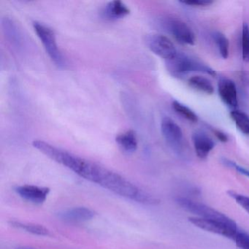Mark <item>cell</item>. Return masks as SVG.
<instances>
[{"mask_svg": "<svg viewBox=\"0 0 249 249\" xmlns=\"http://www.w3.org/2000/svg\"><path fill=\"white\" fill-rule=\"evenodd\" d=\"M89 180L116 195L137 201L140 203L157 205L160 202L155 196L139 189L121 175L97 164L93 169Z\"/></svg>", "mask_w": 249, "mask_h": 249, "instance_id": "obj_1", "label": "cell"}, {"mask_svg": "<svg viewBox=\"0 0 249 249\" xmlns=\"http://www.w3.org/2000/svg\"><path fill=\"white\" fill-rule=\"evenodd\" d=\"M33 145L46 157L68 167L78 175L81 173L87 161V160L57 148L54 145H51L45 141L37 140L33 141Z\"/></svg>", "mask_w": 249, "mask_h": 249, "instance_id": "obj_2", "label": "cell"}, {"mask_svg": "<svg viewBox=\"0 0 249 249\" xmlns=\"http://www.w3.org/2000/svg\"><path fill=\"white\" fill-rule=\"evenodd\" d=\"M167 68L174 76H181L190 72H204L214 77L216 75L212 68L183 53H178L176 57L167 61Z\"/></svg>", "mask_w": 249, "mask_h": 249, "instance_id": "obj_3", "label": "cell"}, {"mask_svg": "<svg viewBox=\"0 0 249 249\" xmlns=\"http://www.w3.org/2000/svg\"><path fill=\"white\" fill-rule=\"evenodd\" d=\"M33 27L49 57L59 68H65L66 60L56 43L54 32L42 23L35 21Z\"/></svg>", "mask_w": 249, "mask_h": 249, "instance_id": "obj_4", "label": "cell"}, {"mask_svg": "<svg viewBox=\"0 0 249 249\" xmlns=\"http://www.w3.org/2000/svg\"><path fill=\"white\" fill-rule=\"evenodd\" d=\"M176 200L183 209L195 214L194 216L200 217L207 219L216 220V221L229 223V224L235 222L225 214L205 204L201 203L183 196H178L176 198Z\"/></svg>", "mask_w": 249, "mask_h": 249, "instance_id": "obj_5", "label": "cell"}, {"mask_svg": "<svg viewBox=\"0 0 249 249\" xmlns=\"http://www.w3.org/2000/svg\"><path fill=\"white\" fill-rule=\"evenodd\" d=\"M189 221L195 227L208 232L222 236L234 240L240 230L235 222L232 224L222 222L216 220L207 219L200 217L191 216Z\"/></svg>", "mask_w": 249, "mask_h": 249, "instance_id": "obj_6", "label": "cell"}, {"mask_svg": "<svg viewBox=\"0 0 249 249\" xmlns=\"http://www.w3.org/2000/svg\"><path fill=\"white\" fill-rule=\"evenodd\" d=\"M146 43L153 53L166 61L173 59L177 55V50L173 42L162 35H149L147 37Z\"/></svg>", "mask_w": 249, "mask_h": 249, "instance_id": "obj_7", "label": "cell"}, {"mask_svg": "<svg viewBox=\"0 0 249 249\" xmlns=\"http://www.w3.org/2000/svg\"><path fill=\"white\" fill-rule=\"evenodd\" d=\"M167 26L170 34L179 43L189 46L195 45V33L184 21L179 18H170Z\"/></svg>", "mask_w": 249, "mask_h": 249, "instance_id": "obj_8", "label": "cell"}, {"mask_svg": "<svg viewBox=\"0 0 249 249\" xmlns=\"http://www.w3.org/2000/svg\"><path fill=\"white\" fill-rule=\"evenodd\" d=\"M161 131L164 139L171 146H180L183 141V132L180 126L169 117L163 118L161 122Z\"/></svg>", "mask_w": 249, "mask_h": 249, "instance_id": "obj_9", "label": "cell"}, {"mask_svg": "<svg viewBox=\"0 0 249 249\" xmlns=\"http://www.w3.org/2000/svg\"><path fill=\"white\" fill-rule=\"evenodd\" d=\"M15 190L21 197L36 204L44 202L50 192L49 188L40 187L33 185L17 186Z\"/></svg>", "mask_w": 249, "mask_h": 249, "instance_id": "obj_10", "label": "cell"}, {"mask_svg": "<svg viewBox=\"0 0 249 249\" xmlns=\"http://www.w3.org/2000/svg\"><path fill=\"white\" fill-rule=\"evenodd\" d=\"M218 94L229 107L235 108L238 106L237 88L234 81L229 78H220L218 84Z\"/></svg>", "mask_w": 249, "mask_h": 249, "instance_id": "obj_11", "label": "cell"}, {"mask_svg": "<svg viewBox=\"0 0 249 249\" xmlns=\"http://www.w3.org/2000/svg\"><path fill=\"white\" fill-rule=\"evenodd\" d=\"M192 142L196 156L199 159H206L214 147L215 142L205 132L197 131L192 135Z\"/></svg>", "mask_w": 249, "mask_h": 249, "instance_id": "obj_12", "label": "cell"}, {"mask_svg": "<svg viewBox=\"0 0 249 249\" xmlns=\"http://www.w3.org/2000/svg\"><path fill=\"white\" fill-rule=\"evenodd\" d=\"M94 211L85 207H77L59 213V217L68 222L80 223L89 221L95 216Z\"/></svg>", "mask_w": 249, "mask_h": 249, "instance_id": "obj_13", "label": "cell"}, {"mask_svg": "<svg viewBox=\"0 0 249 249\" xmlns=\"http://www.w3.org/2000/svg\"><path fill=\"white\" fill-rule=\"evenodd\" d=\"M130 11L124 2L118 0L108 2L103 8L102 15L103 18L110 21L120 19L129 15Z\"/></svg>", "mask_w": 249, "mask_h": 249, "instance_id": "obj_14", "label": "cell"}, {"mask_svg": "<svg viewBox=\"0 0 249 249\" xmlns=\"http://www.w3.org/2000/svg\"><path fill=\"white\" fill-rule=\"evenodd\" d=\"M116 142L125 152L133 153L138 148V139L135 132L129 130L119 134L116 138Z\"/></svg>", "mask_w": 249, "mask_h": 249, "instance_id": "obj_15", "label": "cell"}, {"mask_svg": "<svg viewBox=\"0 0 249 249\" xmlns=\"http://www.w3.org/2000/svg\"><path fill=\"white\" fill-rule=\"evenodd\" d=\"M10 224L15 228L24 230L31 234L40 236H51L52 233L46 227L40 224H31V223L21 222L18 221H11Z\"/></svg>", "mask_w": 249, "mask_h": 249, "instance_id": "obj_16", "label": "cell"}, {"mask_svg": "<svg viewBox=\"0 0 249 249\" xmlns=\"http://www.w3.org/2000/svg\"><path fill=\"white\" fill-rule=\"evenodd\" d=\"M188 84L194 89L207 94H212L214 92V87L212 83L205 77L195 75L188 80Z\"/></svg>", "mask_w": 249, "mask_h": 249, "instance_id": "obj_17", "label": "cell"}, {"mask_svg": "<svg viewBox=\"0 0 249 249\" xmlns=\"http://www.w3.org/2000/svg\"><path fill=\"white\" fill-rule=\"evenodd\" d=\"M231 119L242 133L249 135V116L240 110H232L230 113Z\"/></svg>", "mask_w": 249, "mask_h": 249, "instance_id": "obj_18", "label": "cell"}, {"mask_svg": "<svg viewBox=\"0 0 249 249\" xmlns=\"http://www.w3.org/2000/svg\"><path fill=\"white\" fill-rule=\"evenodd\" d=\"M213 39L221 57L224 59H227L230 49V42L227 37L223 33L215 32L213 33Z\"/></svg>", "mask_w": 249, "mask_h": 249, "instance_id": "obj_19", "label": "cell"}, {"mask_svg": "<svg viewBox=\"0 0 249 249\" xmlns=\"http://www.w3.org/2000/svg\"><path fill=\"white\" fill-rule=\"evenodd\" d=\"M173 107L175 111L178 114L181 116L182 117L187 119L189 122H197L198 117L193 110H191L187 106H184L182 103L178 101H174L173 103Z\"/></svg>", "mask_w": 249, "mask_h": 249, "instance_id": "obj_20", "label": "cell"}, {"mask_svg": "<svg viewBox=\"0 0 249 249\" xmlns=\"http://www.w3.org/2000/svg\"><path fill=\"white\" fill-rule=\"evenodd\" d=\"M242 56L245 62H249V26L246 23L242 32Z\"/></svg>", "mask_w": 249, "mask_h": 249, "instance_id": "obj_21", "label": "cell"}, {"mask_svg": "<svg viewBox=\"0 0 249 249\" xmlns=\"http://www.w3.org/2000/svg\"><path fill=\"white\" fill-rule=\"evenodd\" d=\"M227 194L230 197L232 198L235 201L237 205H240L244 211L249 214V196L231 190L229 191Z\"/></svg>", "mask_w": 249, "mask_h": 249, "instance_id": "obj_22", "label": "cell"}, {"mask_svg": "<svg viewBox=\"0 0 249 249\" xmlns=\"http://www.w3.org/2000/svg\"><path fill=\"white\" fill-rule=\"evenodd\" d=\"M234 241L240 249H249V234L248 233L240 230Z\"/></svg>", "mask_w": 249, "mask_h": 249, "instance_id": "obj_23", "label": "cell"}, {"mask_svg": "<svg viewBox=\"0 0 249 249\" xmlns=\"http://www.w3.org/2000/svg\"><path fill=\"white\" fill-rule=\"evenodd\" d=\"M223 163H224L226 166H227V167L234 169L236 171L238 172V173H240V174L243 175V176L249 178V169L245 168V167H242V166H240L238 165V164H236V163L234 162V161H230V160H223Z\"/></svg>", "mask_w": 249, "mask_h": 249, "instance_id": "obj_24", "label": "cell"}, {"mask_svg": "<svg viewBox=\"0 0 249 249\" xmlns=\"http://www.w3.org/2000/svg\"><path fill=\"white\" fill-rule=\"evenodd\" d=\"M181 3L189 6L205 7L213 4L211 0H186V1H180Z\"/></svg>", "mask_w": 249, "mask_h": 249, "instance_id": "obj_25", "label": "cell"}, {"mask_svg": "<svg viewBox=\"0 0 249 249\" xmlns=\"http://www.w3.org/2000/svg\"><path fill=\"white\" fill-rule=\"evenodd\" d=\"M213 132L215 136L216 137L217 139L221 141V142H227L228 141V137L224 132H221V131L218 130V129H213Z\"/></svg>", "mask_w": 249, "mask_h": 249, "instance_id": "obj_26", "label": "cell"}, {"mask_svg": "<svg viewBox=\"0 0 249 249\" xmlns=\"http://www.w3.org/2000/svg\"><path fill=\"white\" fill-rule=\"evenodd\" d=\"M33 249V248H29V247H21V248H18V249Z\"/></svg>", "mask_w": 249, "mask_h": 249, "instance_id": "obj_27", "label": "cell"}]
</instances>
